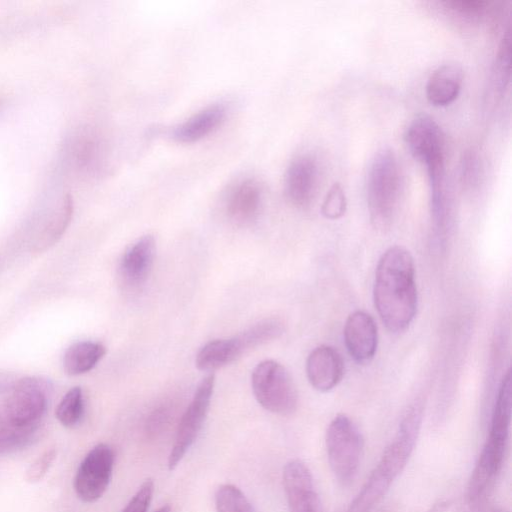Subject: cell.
Here are the masks:
<instances>
[{"label": "cell", "mask_w": 512, "mask_h": 512, "mask_svg": "<svg viewBox=\"0 0 512 512\" xmlns=\"http://www.w3.org/2000/svg\"><path fill=\"white\" fill-rule=\"evenodd\" d=\"M415 262L403 246L389 247L376 266L373 300L378 315L392 333L405 331L418 308Z\"/></svg>", "instance_id": "cell-1"}, {"label": "cell", "mask_w": 512, "mask_h": 512, "mask_svg": "<svg viewBox=\"0 0 512 512\" xmlns=\"http://www.w3.org/2000/svg\"><path fill=\"white\" fill-rule=\"evenodd\" d=\"M424 405L416 400L403 416L398 431L345 512H370L406 467L416 445Z\"/></svg>", "instance_id": "cell-2"}, {"label": "cell", "mask_w": 512, "mask_h": 512, "mask_svg": "<svg viewBox=\"0 0 512 512\" xmlns=\"http://www.w3.org/2000/svg\"><path fill=\"white\" fill-rule=\"evenodd\" d=\"M367 204L372 224L383 229L390 225L400 195V171L392 150L375 154L367 175Z\"/></svg>", "instance_id": "cell-3"}, {"label": "cell", "mask_w": 512, "mask_h": 512, "mask_svg": "<svg viewBox=\"0 0 512 512\" xmlns=\"http://www.w3.org/2000/svg\"><path fill=\"white\" fill-rule=\"evenodd\" d=\"M364 439L356 424L345 414L336 415L325 434L330 469L343 486L353 483L360 466Z\"/></svg>", "instance_id": "cell-4"}, {"label": "cell", "mask_w": 512, "mask_h": 512, "mask_svg": "<svg viewBox=\"0 0 512 512\" xmlns=\"http://www.w3.org/2000/svg\"><path fill=\"white\" fill-rule=\"evenodd\" d=\"M257 402L267 411L287 416L298 406V392L289 371L275 360L259 362L251 374Z\"/></svg>", "instance_id": "cell-5"}, {"label": "cell", "mask_w": 512, "mask_h": 512, "mask_svg": "<svg viewBox=\"0 0 512 512\" xmlns=\"http://www.w3.org/2000/svg\"><path fill=\"white\" fill-rule=\"evenodd\" d=\"M215 376L207 374L198 384L193 397L178 424L174 443L168 456V468L173 470L197 439L210 407Z\"/></svg>", "instance_id": "cell-6"}, {"label": "cell", "mask_w": 512, "mask_h": 512, "mask_svg": "<svg viewBox=\"0 0 512 512\" xmlns=\"http://www.w3.org/2000/svg\"><path fill=\"white\" fill-rule=\"evenodd\" d=\"M48 384L38 377H24L15 383L3 408L15 426L37 429L47 408Z\"/></svg>", "instance_id": "cell-7"}, {"label": "cell", "mask_w": 512, "mask_h": 512, "mask_svg": "<svg viewBox=\"0 0 512 512\" xmlns=\"http://www.w3.org/2000/svg\"><path fill=\"white\" fill-rule=\"evenodd\" d=\"M113 465L112 448L105 443L94 446L80 463L74 479L78 498L85 503L101 498L109 486Z\"/></svg>", "instance_id": "cell-8"}, {"label": "cell", "mask_w": 512, "mask_h": 512, "mask_svg": "<svg viewBox=\"0 0 512 512\" xmlns=\"http://www.w3.org/2000/svg\"><path fill=\"white\" fill-rule=\"evenodd\" d=\"M282 480L290 512H322L312 474L305 463L297 459L287 462Z\"/></svg>", "instance_id": "cell-9"}, {"label": "cell", "mask_w": 512, "mask_h": 512, "mask_svg": "<svg viewBox=\"0 0 512 512\" xmlns=\"http://www.w3.org/2000/svg\"><path fill=\"white\" fill-rule=\"evenodd\" d=\"M343 337L349 355L359 364L369 363L378 346V329L373 317L356 310L346 319Z\"/></svg>", "instance_id": "cell-10"}, {"label": "cell", "mask_w": 512, "mask_h": 512, "mask_svg": "<svg viewBox=\"0 0 512 512\" xmlns=\"http://www.w3.org/2000/svg\"><path fill=\"white\" fill-rule=\"evenodd\" d=\"M405 142L412 156L428 163L444 158L445 138L438 123L427 115L412 120L405 133Z\"/></svg>", "instance_id": "cell-11"}, {"label": "cell", "mask_w": 512, "mask_h": 512, "mask_svg": "<svg viewBox=\"0 0 512 512\" xmlns=\"http://www.w3.org/2000/svg\"><path fill=\"white\" fill-rule=\"evenodd\" d=\"M345 372L344 360L337 349L319 345L308 355L306 375L310 385L319 392H328L342 380Z\"/></svg>", "instance_id": "cell-12"}, {"label": "cell", "mask_w": 512, "mask_h": 512, "mask_svg": "<svg viewBox=\"0 0 512 512\" xmlns=\"http://www.w3.org/2000/svg\"><path fill=\"white\" fill-rule=\"evenodd\" d=\"M262 203V187L252 178L234 184L225 199V210L228 218L239 226L254 222L260 212Z\"/></svg>", "instance_id": "cell-13"}, {"label": "cell", "mask_w": 512, "mask_h": 512, "mask_svg": "<svg viewBox=\"0 0 512 512\" xmlns=\"http://www.w3.org/2000/svg\"><path fill=\"white\" fill-rule=\"evenodd\" d=\"M73 212L71 196L61 194L56 201L45 206L36 220L35 246L38 250L45 249L55 243L65 231Z\"/></svg>", "instance_id": "cell-14"}, {"label": "cell", "mask_w": 512, "mask_h": 512, "mask_svg": "<svg viewBox=\"0 0 512 512\" xmlns=\"http://www.w3.org/2000/svg\"><path fill=\"white\" fill-rule=\"evenodd\" d=\"M317 178V166L308 155L295 158L288 166L284 187L288 200L296 207H307L313 197Z\"/></svg>", "instance_id": "cell-15"}, {"label": "cell", "mask_w": 512, "mask_h": 512, "mask_svg": "<svg viewBox=\"0 0 512 512\" xmlns=\"http://www.w3.org/2000/svg\"><path fill=\"white\" fill-rule=\"evenodd\" d=\"M155 252L156 244L152 235L141 237L126 250L121 259L120 274L128 285L137 286L146 280Z\"/></svg>", "instance_id": "cell-16"}, {"label": "cell", "mask_w": 512, "mask_h": 512, "mask_svg": "<svg viewBox=\"0 0 512 512\" xmlns=\"http://www.w3.org/2000/svg\"><path fill=\"white\" fill-rule=\"evenodd\" d=\"M227 115L225 105H210L195 113L171 132V138L179 143H193L216 130Z\"/></svg>", "instance_id": "cell-17"}, {"label": "cell", "mask_w": 512, "mask_h": 512, "mask_svg": "<svg viewBox=\"0 0 512 512\" xmlns=\"http://www.w3.org/2000/svg\"><path fill=\"white\" fill-rule=\"evenodd\" d=\"M463 83V71L455 63L439 66L428 78L426 97L434 106H447L460 94Z\"/></svg>", "instance_id": "cell-18"}, {"label": "cell", "mask_w": 512, "mask_h": 512, "mask_svg": "<svg viewBox=\"0 0 512 512\" xmlns=\"http://www.w3.org/2000/svg\"><path fill=\"white\" fill-rule=\"evenodd\" d=\"M245 352L238 335L215 339L201 347L196 355L195 365L201 371L212 372L234 362Z\"/></svg>", "instance_id": "cell-19"}, {"label": "cell", "mask_w": 512, "mask_h": 512, "mask_svg": "<svg viewBox=\"0 0 512 512\" xmlns=\"http://www.w3.org/2000/svg\"><path fill=\"white\" fill-rule=\"evenodd\" d=\"M105 347L94 341H79L64 353L63 367L69 375H80L92 370L104 357Z\"/></svg>", "instance_id": "cell-20"}, {"label": "cell", "mask_w": 512, "mask_h": 512, "mask_svg": "<svg viewBox=\"0 0 512 512\" xmlns=\"http://www.w3.org/2000/svg\"><path fill=\"white\" fill-rule=\"evenodd\" d=\"M69 157L76 169L92 172L100 164L101 147L94 135L84 133L78 135L71 143Z\"/></svg>", "instance_id": "cell-21"}, {"label": "cell", "mask_w": 512, "mask_h": 512, "mask_svg": "<svg viewBox=\"0 0 512 512\" xmlns=\"http://www.w3.org/2000/svg\"><path fill=\"white\" fill-rule=\"evenodd\" d=\"M284 323L278 318H267L250 326L238 336L246 352L279 338L284 333Z\"/></svg>", "instance_id": "cell-22"}, {"label": "cell", "mask_w": 512, "mask_h": 512, "mask_svg": "<svg viewBox=\"0 0 512 512\" xmlns=\"http://www.w3.org/2000/svg\"><path fill=\"white\" fill-rule=\"evenodd\" d=\"M35 431L15 426L4 410H0V455L26 446L33 439Z\"/></svg>", "instance_id": "cell-23"}, {"label": "cell", "mask_w": 512, "mask_h": 512, "mask_svg": "<svg viewBox=\"0 0 512 512\" xmlns=\"http://www.w3.org/2000/svg\"><path fill=\"white\" fill-rule=\"evenodd\" d=\"M83 412V392L80 387L76 386L68 390L62 397L56 408L55 415L63 426L71 428L80 422Z\"/></svg>", "instance_id": "cell-24"}, {"label": "cell", "mask_w": 512, "mask_h": 512, "mask_svg": "<svg viewBox=\"0 0 512 512\" xmlns=\"http://www.w3.org/2000/svg\"><path fill=\"white\" fill-rule=\"evenodd\" d=\"M214 500L217 512H255L243 492L233 484L220 485Z\"/></svg>", "instance_id": "cell-25"}, {"label": "cell", "mask_w": 512, "mask_h": 512, "mask_svg": "<svg viewBox=\"0 0 512 512\" xmlns=\"http://www.w3.org/2000/svg\"><path fill=\"white\" fill-rule=\"evenodd\" d=\"M510 55L511 37L508 29L500 42L493 70L494 87L501 94L505 91L510 80Z\"/></svg>", "instance_id": "cell-26"}, {"label": "cell", "mask_w": 512, "mask_h": 512, "mask_svg": "<svg viewBox=\"0 0 512 512\" xmlns=\"http://www.w3.org/2000/svg\"><path fill=\"white\" fill-rule=\"evenodd\" d=\"M347 208V200L343 188L334 183L327 192L321 206L322 215L330 220L341 218Z\"/></svg>", "instance_id": "cell-27"}, {"label": "cell", "mask_w": 512, "mask_h": 512, "mask_svg": "<svg viewBox=\"0 0 512 512\" xmlns=\"http://www.w3.org/2000/svg\"><path fill=\"white\" fill-rule=\"evenodd\" d=\"M441 4L453 14L466 18H475L482 15L488 5L487 2L479 0H452L443 1Z\"/></svg>", "instance_id": "cell-28"}, {"label": "cell", "mask_w": 512, "mask_h": 512, "mask_svg": "<svg viewBox=\"0 0 512 512\" xmlns=\"http://www.w3.org/2000/svg\"><path fill=\"white\" fill-rule=\"evenodd\" d=\"M154 492V482L146 479L121 512H147Z\"/></svg>", "instance_id": "cell-29"}, {"label": "cell", "mask_w": 512, "mask_h": 512, "mask_svg": "<svg viewBox=\"0 0 512 512\" xmlns=\"http://www.w3.org/2000/svg\"><path fill=\"white\" fill-rule=\"evenodd\" d=\"M56 457V450L54 448L43 452L27 469L26 480L30 483H36L40 481Z\"/></svg>", "instance_id": "cell-30"}, {"label": "cell", "mask_w": 512, "mask_h": 512, "mask_svg": "<svg viewBox=\"0 0 512 512\" xmlns=\"http://www.w3.org/2000/svg\"><path fill=\"white\" fill-rule=\"evenodd\" d=\"M478 157L474 151L465 152L462 159L461 178L462 183L466 187L476 185L479 178V162Z\"/></svg>", "instance_id": "cell-31"}, {"label": "cell", "mask_w": 512, "mask_h": 512, "mask_svg": "<svg viewBox=\"0 0 512 512\" xmlns=\"http://www.w3.org/2000/svg\"><path fill=\"white\" fill-rule=\"evenodd\" d=\"M170 412L167 407L161 406L155 409L148 417L146 422V431L150 436L160 433L167 424Z\"/></svg>", "instance_id": "cell-32"}, {"label": "cell", "mask_w": 512, "mask_h": 512, "mask_svg": "<svg viewBox=\"0 0 512 512\" xmlns=\"http://www.w3.org/2000/svg\"><path fill=\"white\" fill-rule=\"evenodd\" d=\"M447 507L448 502L446 500L440 499L433 503L427 512H446Z\"/></svg>", "instance_id": "cell-33"}, {"label": "cell", "mask_w": 512, "mask_h": 512, "mask_svg": "<svg viewBox=\"0 0 512 512\" xmlns=\"http://www.w3.org/2000/svg\"><path fill=\"white\" fill-rule=\"evenodd\" d=\"M477 512H504L503 510L497 508V507H488L487 505L484 506L482 509H480Z\"/></svg>", "instance_id": "cell-34"}, {"label": "cell", "mask_w": 512, "mask_h": 512, "mask_svg": "<svg viewBox=\"0 0 512 512\" xmlns=\"http://www.w3.org/2000/svg\"><path fill=\"white\" fill-rule=\"evenodd\" d=\"M154 512H171V508L169 505H163Z\"/></svg>", "instance_id": "cell-35"}]
</instances>
